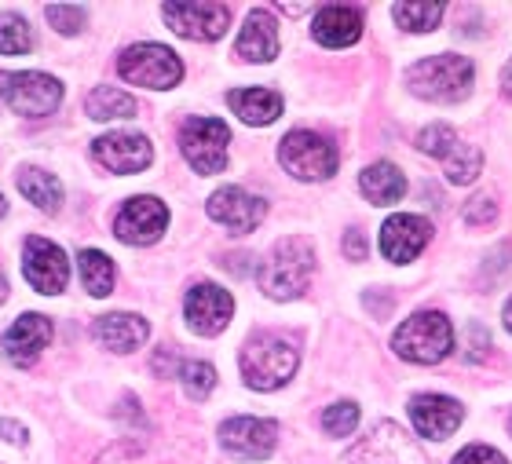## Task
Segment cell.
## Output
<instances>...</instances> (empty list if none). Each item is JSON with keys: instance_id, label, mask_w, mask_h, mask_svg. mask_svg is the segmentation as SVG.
Wrapping results in <instances>:
<instances>
[{"instance_id": "obj_38", "label": "cell", "mask_w": 512, "mask_h": 464, "mask_svg": "<svg viewBox=\"0 0 512 464\" xmlns=\"http://www.w3.org/2000/svg\"><path fill=\"white\" fill-rule=\"evenodd\" d=\"M487 344H491V340H487V329L472 322V326H469V351H465V359L476 362L483 355V351H487Z\"/></svg>"}, {"instance_id": "obj_9", "label": "cell", "mask_w": 512, "mask_h": 464, "mask_svg": "<svg viewBox=\"0 0 512 464\" xmlns=\"http://www.w3.org/2000/svg\"><path fill=\"white\" fill-rule=\"evenodd\" d=\"M0 95L22 117H48L63 103V85L48 74H0Z\"/></svg>"}, {"instance_id": "obj_29", "label": "cell", "mask_w": 512, "mask_h": 464, "mask_svg": "<svg viewBox=\"0 0 512 464\" xmlns=\"http://www.w3.org/2000/svg\"><path fill=\"white\" fill-rule=\"evenodd\" d=\"M443 4H395L392 15L395 22L403 26V30L410 33H428V30H436L439 19H443Z\"/></svg>"}, {"instance_id": "obj_2", "label": "cell", "mask_w": 512, "mask_h": 464, "mask_svg": "<svg viewBox=\"0 0 512 464\" xmlns=\"http://www.w3.org/2000/svg\"><path fill=\"white\" fill-rule=\"evenodd\" d=\"M297 362H300V351L293 340L275 337V333H260V337H253L246 348H242L238 366H242V377H246L249 388L275 391L293 380Z\"/></svg>"}, {"instance_id": "obj_41", "label": "cell", "mask_w": 512, "mask_h": 464, "mask_svg": "<svg viewBox=\"0 0 512 464\" xmlns=\"http://www.w3.org/2000/svg\"><path fill=\"white\" fill-rule=\"evenodd\" d=\"M502 85H505V95L512 99V59H509V66H505V74H502Z\"/></svg>"}, {"instance_id": "obj_16", "label": "cell", "mask_w": 512, "mask_h": 464, "mask_svg": "<svg viewBox=\"0 0 512 464\" xmlns=\"http://www.w3.org/2000/svg\"><path fill=\"white\" fill-rule=\"evenodd\" d=\"M209 216L216 223H224L227 231L235 234H249L260 227V220L267 216V201L249 194L242 187H224L216 190L213 198H209Z\"/></svg>"}, {"instance_id": "obj_37", "label": "cell", "mask_w": 512, "mask_h": 464, "mask_svg": "<svg viewBox=\"0 0 512 464\" xmlns=\"http://www.w3.org/2000/svg\"><path fill=\"white\" fill-rule=\"evenodd\" d=\"M454 464H505V457L498 454V450H491V446H465L458 457H454Z\"/></svg>"}, {"instance_id": "obj_35", "label": "cell", "mask_w": 512, "mask_h": 464, "mask_svg": "<svg viewBox=\"0 0 512 464\" xmlns=\"http://www.w3.org/2000/svg\"><path fill=\"white\" fill-rule=\"evenodd\" d=\"M96 464H150V457L139 450V446L132 443H118V446H110L107 454L99 457Z\"/></svg>"}, {"instance_id": "obj_5", "label": "cell", "mask_w": 512, "mask_h": 464, "mask_svg": "<svg viewBox=\"0 0 512 464\" xmlns=\"http://www.w3.org/2000/svg\"><path fill=\"white\" fill-rule=\"evenodd\" d=\"M118 74L125 77L128 85L165 92V88L180 85L183 63L176 59L172 48H165V44H132V48L121 52Z\"/></svg>"}, {"instance_id": "obj_44", "label": "cell", "mask_w": 512, "mask_h": 464, "mask_svg": "<svg viewBox=\"0 0 512 464\" xmlns=\"http://www.w3.org/2000/svg\"><path fill=\"white\" fill-rule=\"evenodd\" d=\"M4 212H8V201H4V194H0V216H4Z\"/></svg>"}, {"instance_id": "obj_13", "label": "cell", "mask_w": 512, "mask_h": 464, "mask_svg": "<svg viewBox=\"0 0 512 464\" xmlns=\"http://www.w3.org/2000/svg\"><path fill=\"white\" fill-rule=\"evenodd\" d=\"M220 443L227 454L242 457V461H264L275 454L278 428L260 417H235V421L220 424Z\"/></svg>"}, {"instance_id": "obj_27", "label": "cell", "mask_w": 512, "mask_h": 464, "mask_svg": "<svg viewBox=\"0 0 512 464\" xmlns=\"http://www.w3.org/2000/svg\"><path fill=\"white\" fill-rule=\"evenodd\" d=\"M81 278H85V289L92 296H107L114 289V260L99 249H81Z\"/></svg>"}, {"instance_id": "obj_26", "label": "cell", "mask_w": 512, "mask_h": 464, "mask_svg": "<svg viewBox=\"0 0 512 464\" xmlns=\"http://www.w3.org/2000/svg\"><path fill=\"white\" fill-rule=\"evenodd\" d=\"M85 110H88V117H96V121L136 117V99H132V95H125L121 88H114V85H99L96 92L85 99Z\"/></svg>"}, {"instance_id": "obj_10", "label": "cell", "mask_w": 512, "mask_h": 464, "mask_svg": "<svg viewBox=\"0 0 512 464\" xmlns=\"http://www.w3.org/2000/svg\"><path fill=\"white\" fill-rule=\"evenodd\" d=\"M22 275L26 282L44 296H55L66 289V278H70V260L55 242L48 238H30L26 249H22Z\"/></svg>"}, {"instance_id": "obj_34", "label": "cell", "mask_w": 512, "mask_h": 464, "mask_svg": "<svg viewBox=\"0 0 512 464\" xmlns=\"http://www.w3.org/2000/svg\"><path fill=\"white\" fill-rule=\"evenodd\" d=\"M48 19H52V26L59 33H66V37H74V33H81V26L88 22V11L81 8V4H48Z\"/></svg>"}, {"instance_id": "obj_22", "label": "cell", "mask_w": 512, "mask_h": 464, "mask_svg": "<svg viewBox=\"0 0 512 464\" xmlns=\"http://www.w3.org/2000/svg\"><path fill=\"white\" fill-rule=\"evenodd\" d=\"M92 333L99 337V344L110 351H136L143 340L150 337L147 318L139 315H103L92 326Z\"/></svg>"}, {"instance_id": "obj_28", "label": "cell", "mask_w": 512, "mask_h": 464, "mask_svg": "<svg viewBox=\"0 0 512 464\" xmlns=\"http://www.w3.org/2000/svg\"><path fill=\"white\" fill-rule=\"evenodd\" d=\"M443 165H447V180L450 183H472L483 169V154L472 147V143H461V139H458V143H454V150L443 158Z\"/></svg>"}, {"instance_id": "obj_42", "label": "cell", "mask_w": 512, "mask_h": 464, "mask_svg": "<svg viewBox=\"0 0 512 464\" xmlns=\"http://www.w3.org/2000/svg\"><path fill=\"white\" fill-rule=\"evenodd\" d=\"M505 329H509V333H512V300H509V304H505Z\"/></svg>"}, {"instance_id": "obj_20", "label": "cell", "mask_w": 512, "mask_h": 464, "mask_svg": "<svg viewBox=\"0 0 512 464\" xmlns=\"http://www.w3.org/2000/svg\"><path fill=\"white\" fill-rule=\"evenodd\" d=\"M311 30H315V41L326 48H348L363 33V11L352 4H326V8H319Z\"/></svg>"}, {"instance_id": "obj_36", "label": "cell", "mask_w": 512, "mask_h": 464, "mask_svg": "<svg viewBox=\"0 0 512 464\" xmlns=\"http://www.w3.org/2000/svg\"><path fill=\"white\" fill-rule=\"evenodd\" d=\"M494 216H498V205H494L491 198H472L469 205H465V223H472V227H476V223L487 227V223H494Z\"/></svg>"}, {"instance_id": "obj_31", "label": "cell", "mask_w": 512, "mask_h": 464, "mask_svg": "<svg viewBox=\"0 0 512 464\" xmlns=\"http://www.w3.org/2000/svg\"><path fill=\"white\" fill-rule=\"evenodd\" d=\"M180 380L191 399H205V395L216 388V370L209 366V362H183Z\"/></svg>"}, {"instance_id": "obj_7", "label": "cell", "mask_w": 512, "mask_h": 464, "mask_svg": "<svg viewBox=\"0 0 512 464\" xmlns=\"http://www.w3.org/2000/svg\"><path fill=\"white\" fill-rule=\"evenodd\" d=\"M227 143H231V128L216 117H191L180 132L183 158L191 161L194 172L216 176L227 165Z\"/></svg>"}, {"instance_id": "obj_30", "label": "cell", "mask_w": 512, "mask_h": 464, "mask_svg": "<svg viewBox=\"0 0 512 464\" xmlns=\"http://www.w3.org/2000/svg\"><path fill=\"white\" fill-rule=\"evenodd\" d=\"M33 48V33L19 15H0V55H26Z\"/></svg>"}, {"instance_id": "obj_19", "label": "cell", "mask_w": 512, "mask_h": 464, "mask_svg": "<svg viewBox=\"0 0 512 464\" xmlns=\"http://www.w3.org/2000/svg\"><path fill=\"white\" fill-rule=\"evenodd\" d=\"M461 406L447 395H417L410 402V421L425 439H447L454 428L461 424Z\"/></svg>"}, {"instance_id": "obj_12", "label": "cell", "mask_w": 512, "mask_h": 464, "mask_svg": "<svg viewBox=\"0 0 512 464\" xmlns=\"http://www.w3.org/2000/svg\"><path fill=\"white\" fill-rule=\"evenodd\" d=\"M183 315H187V326H191L194 333H202V337H216V333L231 322V315H235V300H231V293L220 289V285L202 282L187 293Z\"/></svg>"}, {"instance_id": "obj_33", "label": "cell", "mask_w": 512, "mask_h": 464, "mask_svg": "<svg viewBox=\"0 0 512 464\" xmlns=\"http://www.w3.org/2000/svg\"><path fill=\"white\" fill-rule=\"evenodd\" d=\"M454 143H458V132L450 125H428L421 136H417V147L425 150V154H432V158H447L450 150H454Z\"/></svg>"}, {"instance_id": "obj_40", "label": "cell", "mask_w": 512, "mask_h": 464, "mask_svg": "<svg viewBox=\"0 0 512 464\" xmlns=\"http://www.w3.org/2000/svg\"><path fill=\"white\" fill-rule=\"evenodd\" d=\"M0 435H4L8 443H15V446L26 443V432H22L19 424H11V421H0Z\"/></svg>"}, {"instance_id": "obj_45", "label": "cell", "mask_w": 512, "mask_h": 464, "mask_svg": "<svg viewBox=\"0 0 512 464\" xmlns=\"http://www.w3.org/2000/svg\"><path fill=\"white\" fill-rule=\"evenodd\" d=\"M509 432H512V417H509Z\"/></svg>"}, {"instance_id": "obj_1", "label": "cell", "mask_w": 512, "mask_h": 464, "mask_svg": "<svg viewBox=\"0 0 512 464\" xmlns=\"http://www.w3.org/2000/svg\"><path fill=\"white\" fill-rule=\"evenodd\" d=\"M311 271H315V253L304 238H282V242L267 253V260H260L256 282L271 300H293L308 289Z\"/></svg>"}, {"instance_id": "obj_32", "label": "cell", "mask_w": 512, "mask_h": 464, "mask_svg": "<svg viewBox=\"0 0 512 464\" xmlns=\"http://www.w3.org/2000/svg\"><path fill=\"white\" fill-rule=\"evenodd\" d=\"M355 424H359V406H355V402H337V406H330V410L322 413V428H326L333 439L352 435Z\"/></svg>"}, {"instance_id": "obj_15", "label": "cell", "mask_w": 512, "mask_h": 464, "mask_svg": "<svg viewBox=\"0 0 512 464\" xmlns=\"http://www.w3.org/2000/svg\"><path fill=\"white\" fill-rule=\"evenodd\" d=\"M99 165H107L110 172L118 176H136L150 165L154 158V147H150L147 136L139 132H110V136H99L96 147H92Z\"/></svg>"}, {"instance_id": "obj_23", "label": "cell", "mask_w": 512, "mask_h": 464, "mask_svg": "<svg viewBox=\"0 0 512 464\" xmlns=\"http://www.w3.org/2000/svg\"><path fill=\"white\" fill-rule=\"evenodd\" d=\"M227 103L246 125H271L282 114V95L271 88H238L227 95Z\"/></svg>"}, {"instance_id": "obj_43", "label": "cell", "mask_w": 512, "mask_h": 464, "mask_svg": "<svg viewBox=\"0 0 512 464\" xmlns=\"http://www.w3.org/2000/svg\"><path fill=\"white\" fill-rule=\"evenodd\" d=\"M4 296H8V282H4V271H0V304H4Z\"/></svg>"}, {"instance_id": "obj_17", "label": "cell", "mask_w": 512, "mask_h": 464, "mask_svg": "<svg viewBox=\"0 0 512 464\" xmlns=\"http://www.w3.org/2000/svg\"><path fill=\"white\" fill-rule=\"evenodd\" d=\"M428 238H432V223L410 216V212H399L381 227V253L392 264H410L428 245Z\"/></svg>"}, {"instance_id": "obj_11", "label": "cell", "mask_w": 512, "mask_h": 464, "mask_svg": "<svg viewBox=\"0 0 512 464\" xmlns=\"http://www.w3.org/2000/svg\"><path fill=\"white\" fill-rule=\"evenodd\" d=\"M161 15L172 33L191 37V41H216V37H224L227 22H231L227 4H165Z\"/></svg>"}, {"instance_id": "obj_24", "label": "cell", "mask_w": 512, "mask_h": 464, "mask_svg": "<svg viewBox=\"0 0 512 464\" xmlns=\"http://www.w3.org/2000/svg\"><path fill=\"white\" fill-rule=\"evenodd\" d=\"M359 187H363L370 205H395L406 194V176L388 161H377L359 176Z\"/></svg>"}, {"instance_id": "obj_25", "label": "cell", "mask_w": 512, "mask_h": 464, "mask_svg": "<svg viewBox=\"0 0 512 464\" xmlns=\"http://www.w3.org/2000/svg\"><path fill=\"white\" fill-rule=\"evenodd\" d=\"M19 190L41 212H59V205H63V183L55 180L52 172H44V169H26V172H22Z\"/></svg>"}, {"instance_id": "obj_39", "label": "cell", "mask_w": 512, "mask_h": 464, "mask_svg": "<svg viewBox=\"0 0 512 464\" xmlns=\"http://www.w3.org/2000/svg\"><path fill=\"white\" fill-rule=\"evenodd\" d=\"M344 253L352 256V260H366V238H363V231H348V238H344Z\"/></svg>"}, {"instance_id": "obj_14", "label": "cell", "mask_w": 512, "mask_h": 464, "mask_svg": "<svg viewBox=\"0 0 512 464\" xmlns=\"http://www.w3.org/2000/svg\"><path fill=\"white\" fill-rule=\"evenodd\" d=\"M165 223H169V209L158 198H128L114 220V234L128 245H150L161 238Z\"/></svg>"}, {"instance_id": "obj_4", "label": "cell", "mask_w": 512, "mask_h": 464, "mask_svg": "<svg viewBox=\"0 0 512 464\" xmlns=\"http://www.w3.org/2000/svg\"><path fill=\"white\" fill-rule=\"evenodd\" d=\"M450 348H454V326L439 311H417L414 318H406L403 326L395 329L392 337L395 355L406 362H421V366L443 362Z\"/></svg>"}, {"instance_id": "obj_6", "label": "cell", "mask_w": 512, "mask_h": 464, "mask_svg": "<svg viewBox=\"0 0 512 464\" xmlns=\"http://www.w3.org/2000/svg\"><path fill=\"white\" fill-rule=\"evenodd\" d=\"M278 161H282V169L289 176H297V180H326L337 172V147H333L330 139L315 136V132H289L282 139V147H278Z\"/></svg>"}, {"instance_id": "obj_8", "label": "cell", "mask_w": 512, "mask_h": 464, "mask_svg": "<svg viewBox=\"0 0 512 464\" xmlns=\"http://www.w3.org/2000/svg\"><path fill=\"white\" fill-rule=\"evenodd\" d=\"M352 464H425L421 446L392 421H381L370 428V435H363L348 454Z\"/></svg>"}, {"instance_id": "obj_18", "label": "cell", "mask_w": 512, "mask_h": 464, "mask_svg": "<svg viewBox=\"0 0 512 464\" xmlns=\"http://www.w3.org/2000/svg\"><path fill=\"white\" fill-rule=\"evenodd\" d=\"M55 326H52V318H44V315H22L15 326L4 333V355H8L15 366H30L37 355H41L44 348H48V340H52Z\"/></svg>"}, {"instance_id": "obj_3", "label": "cell", "mask_w": 512, "mask_h": 464, "mask_svg": "<svg viewBox=\"0 0 512 464\" xmlns=\"http://www.w3.org/2000/svg\"><path fill=\"white\" fill-rule=\"evenodd\" d=\"M410 88H414L421 99H432V103H458L472 92V81H476V66L465 55H432V59H421L417 66H410L406 74Z\"/></svg>"}, {"instance_id": "obj_21", "label": "cell", "mask_w": 512, "mask_h": 464, "mask_svg": "<svg viewBox=\"0 0 512 464\" xmlns=\"http://www.w3.org/2000/svg\"><path fill=\"white\" fill-rule=\"evenodd\" d=\"M238 55L249 59V63H271L278 55V26L267 8L249 11L242 37H238Z\"/></svg>"}]
</instances>
